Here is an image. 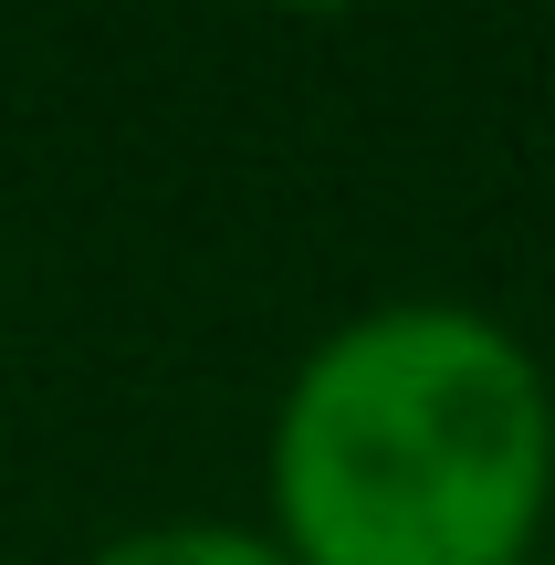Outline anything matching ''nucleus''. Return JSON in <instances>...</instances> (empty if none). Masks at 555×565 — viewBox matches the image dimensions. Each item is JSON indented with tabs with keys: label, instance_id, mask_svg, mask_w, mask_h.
<instances>
[{
	"label": "nucleus",
	"instance_id": "obj_1",
	"mask_svg": "<svg viewBox=\"0 0 555 565\" xmlns=\"http://www.w3.org/2000/svg\"><path fill=\"white\" fill-rule=\"evenodd\" d=\"M555 492V398L472 303H377L284 387L273 503L293 565H524Z\"/></svg>",
	"mask_w": 555,
	"mask_h": 565
},
{
	"label": "nucleus",
	"instance_id": "obj_2",
	"mask_svg": "<svg viewBox=\"0 0 555 565\" xmlns=\"http://www.w3.org/2000/svg\"><path fill=\"white\" fill-rule=\"evenodd\" d=\"M95 565H293V555L263 545V534H242V524H147V534H126V545H105Z\"/></svg>",
	"mask_w": 555,
	"mask_h": 565
}]
</instances>
